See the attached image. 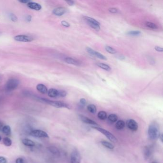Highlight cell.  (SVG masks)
<instances>
[{
    "label": "cell",
    "instance_id": "cell-28",
    "mask_svg": "<svg viewBox=\"0 0 163 163\" xmlns=\"http://www.w3.org/2000/svg\"><path fill=\"white\" fill-rule=\"evenodd\" d=\"M145 25L148 28L153 29H156L157 28V26L156 24H154V23H151V22H147L146 24H145Z\"/></svg>",
    "mask_w": 163,
    "mask_h": 163
},
{
    "label": "cell",
    "instance_id": "cell-45",
    "mask_svg": "<svg viewBox=\"0 0 163 163\" xmlns=\"http://www.w3.org/2000/svg\"><path fill=\"white\" fill-rule=\"evenodd\" d=\"M1 136H0V142H1Z\"/></svg>",
    "mask_w": 163,
    "mask_h": 163
},
{
    "label": "cell",
    "instance_id": "cell-24",
    "mask_svg": "<svg viewBox=\"0 0 163 163\" xmlns=\"http://www.w3.org/2000/svg\"><path fill=\"white\" fill-rule=\"evenodd\" d=\"M98 117L101 120H105L107 118V113L104 111H100L98 113Z\"/></svg>",
    "mask_w": 163,
    "mask_h": 163
},
{
    "label": "cell",
    "instance_id": "cell-37",
    "mask_svg": "<svg viewBox=\"0 0 163 163\" xmlns=\"http://www.w3.org/2000/svg\"><path fill=\"white\" fill-rule=\"evenodd\" d=\"M16 163H24V160L21 157H19L16 160Z\"/></svg>",
    "mask_w": 163,
    "mask_h": 163
},
{
    "label": "cell",
    "instance_id": "cell-7",
    "mask_svg": "<svg viewBox=\"0 0 163 163\" xmlns=\"http://www.w3.org/2000/svg\"><path fill=\"white\" fill-rule=\"evenodd\" d=\"M126 124L130 130L133 132H136L138 130V124L133 119H130L127 121Z\"/></svg>",
    "mask_w": 163,
    "mask_h": 163
},
{
    "label": "cell",
    "instance_id": "cell-32",
    "mask_svg": "<svg viewBox=\"0 0 163 163\" xmlns=\"http://www.w3.org/2000/svg\"><path fill=\"white\" fill-rule=\"evenodd\" d=\"M80 102L81 106H84L85 105H86V100L84 98H81V99L80 100Z\"/></svg>",
    "mask_w": 163,
    "mask_h": 163
},
{
    "label": "cell",
    "instance_id": "cell-26",
    "mask_svg": "<svg viewBox=\"0 0 163 163\" xmlns=\"http://www.w3.org/2000/svg\"><path fill=\"white\" fill-rule=\"evenodd\" d=\"M118 116L115 114H111L109 116L108 120L112 123H115L118 120Z\"/></svg>",
    "mask_w": 163,
    "mask_h": 163
},
{
    "label": "cell",
    "instance_id": "cell-33",
    "mask_svg": "<svg viewBox=\"0 0 163 163\" xmlns=\"http://www.w3.org/2000/svg\"><path fill=\"white\" fill-rule=\"evenodd\" d=\"M0 163H7V160L4 157L0 156Z\"/></svg>",
    "mask_w": 163,
    "mask_h": 163
},
{
    "label": "cell",
    "instance_id": "cell-15",
    "mask_svg": "<svg viewBox=\"0 0 163 163\" xmlns=\"http://www.w3.org/2000/svg\"><path fill=\"white\" fill-rule=\"evenodd\" d=\"M22 142L24 145H25L26 147H35L36 145L35 142L29 139H28V138H25V139L22 140Z\"/></svg>",
    "mask_w": 163,
    "mask_h": 163
},
{
    "label": "cell",
    "instance_id": "cell-16",
    "mask_svg": "<svg viewBox=\"0 0 163 163\" xmlns=\"http://www.w3.org/2000/svg\"><path fill=\"white\" fill-rule=\"evenodd\" d=\"M65 61L66 63L69 64L74 65H79L80 64V63L79 61L75 60L74 58H71V57L65 58Z\"/></svg>",
    "mask_w": 163,
    "mask_h": 163
},
{
    "label": "cell",
    "instance_id": "cell-2",
    "mask_svg": "<svg viewBox=\"0 0 163 163\" xmlns=\"http://www.w3.org/2000/svg\"><path fill=\"white\" fill-rule=\"evenodd\" d=\"M41 100L45 103H47L49 105H51V106L55 107L57 108H65L68 109H70L69 105L65 103L62 102V101H52V100H49L45 99H41Z\"/></svg>",
    "mask_w": 163,
    "mask_h": 163
},
{
    "label": "cell",
    "instance_id": "cell-43",
    "mask_svg": "<svg viewBox=\"0 0 163 163\" xmlns=\"http://www.w3.org/2000/svg\"><path fill=\"white\" fill-rule=\"evenodd\" d=\"M1 80H2V77H1V76L0 75V83L1 82Z\"/></svg>",
    "mask_w": 163,
    "mask_h": 163
},
{
    "label": "cell",
    "instance_id": "cell-41",
    "mask_svg": "<svg viewBox=\"0 0 163 163\" xmlns=\"http://www.w3.org/2000/svg\"><path fill=\"white\" fill-rule=\"evenodd\" d=\"M159 138L161 140V142H163V135H160Z\"/></svg>",
    "mask_w": 163,
    "mask_h": 163
},
{
    "label": "cell",
    "instance_id": "cell-9",
    "mask_svg": "<svg viewBox=\"0 0 163 163\" xmlns=\"http://www.w3.org/2000/svg\"><path fill=\"white\" fill-rule=\"evenodd\" d=\"M15 40L19 42H30L33 41V39L32 37L28 36H25V35H19L16 36L14 37Z\"/></svg>",
    "mask_w": 163,
    "mask_h": 163
},
{
    "label": "cell",
    "instance_id": "cell-46",
    "mask_svg": "<svg viewBox=\"0 0 163 163\" xmlns=\"http://www.w3.org/2000/svg\"><path fill=\"white\" fill-rule=\"evenodd\" d=\"M1 33L0 32V36H1Z\"/></svg>",
    "mask_w": 163,
    "mask_h": 163
},
{
    "label": "cell",
    "instance_id": "cell-6",
    "mask_svg": "<svg viewBox=\"0 0 163 163\" xmlns=\"http://www.w3.org/2000/svg\"><path fill=\"white\" fill-rule=\"evenodd\" d=\"M30 135L33 137L37 138H48L49 135L45 131L41 130H35L32 131Z\"/></svg>",
    "mask_w": 163,
    "mask_h": 163
},
{
    "label": "cell",
    "instance_id": "cell-10",
    "mask_svg": "<svg viewBox=\"0 0 163 163\" xmlns=\"http://www.w3.org/2000/svg\"><path fill=\"white\" fill-rule=\"evenodd\" d=\"M66 12H67V9L65 8L60 7L55 9L53 11V13L56 16H63V14H64Z\"/></svg>",
    "mask_w": 163,
    "mask_h": 163
},
{
    "label": "cell",
    "instance_id": "cell-11",
    "mask_svg": "<svg viewBox=\"0 0 163 163\" xmlns=\"http://www.w3.org/2000/svg\"><path fill=\"white\" fill-rule=\"evenodd\" d=\"M79 116H80V119L85 124H91V125H98V124H97L95 121H94L92 119L88 118L87 117L84 116L82 115H80Z\"/></svg>",
    "mask_w": 163,
    "mask_h": 163
},
{
    "label": "cell",
    "instance_id": "cell-1",
    "mask_svg": "<svg viewBox=\"0 0 163 163\" xmlns=\"http://www.w3.org/2000/svg\"><path fill=\"white\" fill-rule=\"evenodd\" d=\"M148 133L149 138L153 140L159 138L160 135L159 127L156 123H152L149 125Z\"/></svg>",
    "mask_w": 163,
    "mask_h": 163
},
{
    "label": "cell",
    "instance_id": "cell-39",
    "mask_svg": "<svg viewBox=\"0 0 163 163\" xmlns=\"http://www.w3.org/2000/svg\"><path fill=\"white\" fill-rule=\"evenodd\" d=\"M20 2H22V3H24V4H28L29 2H31V1H28V0H22V1H20Z\"/></svg>",
    "mask_w": 163,
    "mask_h": 163
},
{
    "label": "cell",
    "instance_id": "cell-36",
    "mask_svg": "<svg viewBox=\"0 0 163 163\" xmlns=\"http://www.w3.org/2000/svg\"><path fill=\"white\" fill-rule=\"evenodd\" d=\"M155 50L157 51L158 52H162L163 51V48H161V47H159L158 46H156L155 47Z\"/></svg>",
    "mask_w": 163,
    "mask_h": 163
},
{
    "label": "cell",
    "instance_id": "cell-27",
    "mask_svg": "<svg viewBox=\"0 0 163 163\" xmlns=\"http://www.w3.org/2000/svg\"><path fill=\"white\" fill-rule=\"evenodd\" d=\"M105 49H106V51H107L110 54H116L117 53L116 50H115L113 48H112V47H109V46H106L105 47Z\"/></svg>",
    "mask_w": 163,
    "mask_h": 163
},
{
    "label": "cell",
    "instance_id": "cell-14",
    "mask_svg": "<svg viewBox=\"0 0 163 163\" xmlns=\"http://www.w3.org/2000/svg\"><path fill=\"white\" fill-rule=\"evenodd\" d=\"M36 89L38 92L42 94H47L48 93V89L47 87L43 84H39L36 86Z\"/></svg>",
    "mask_w": 163,
    "mask_h": 163
},
{
    "label": "cell",
    "instance_id": "cell-18",
    "mask_svg": "<svg viewBox=\"0 0 163 163\" xmlns=\"http://www.w3.org/2000/svg\"><path fill=\"white\" fill-rule=\"evenodd\" d=\"M2 132L7 136H10L11 134V129L10 126L9 125H5L2 127Z\"/></svg>",
    "mask_w": 163,
    "mask_h": 163
},
{
    "label": "cell",
    "instance_id": "cell-3",
    "mask_svg": "<svg viewBox=\"0 0 163 163\" xmlns=\"http://www.w3.org/2000/svg\"><path fill=\"white\" fill-rule=\"evenodd\" d=\"M19 81L16 79H11L9 80L5 85V90L7 92H11L18 87L19 86Z\"/></svg>",
    "mask_w": 163,
    "mask_h": 163
},
{
    "label": "cell",
    "instance_id": "cell-21",
    "mask_svg": "<svg viewBox=\"0 0 163 163\" xmlns=\"http://www.w3.org/2000/svg\"><path fill=\"white\" fill-rule=\"evenodd\" d=\"M100 143H101V144H102L103 147L107 148L108 149H114V146H113L112 144L109 143V142H107V141H102L100 142Z\"/></svg>",
    "mask_w": 163,
    "mask_h": 163
},
{
    "label": "cell",
    "instance_id": "cell-20",
    "mask_svg": "<svg viewBox=\"0 0 163 163\" xmlns=\"http://www.w3.org/2000/svg\"><path fill=\"white\" fill-rule=\"evenodd\" d=\"M48 150L50 152V153H51L52 154L55 155H60V152L59 151V150L57 149V148L54 147H48Z\"/></svg>",
    "mask_w": 163,
    "mask_h": 163
},
{
    "label": "cell",
    "instance_id": "cell-4",
    "mask_svg": "<svg viewBox=\"0 0 163 163\" xmlns=\"http://www.w3.org/2000/svg\"><path fill=\"white\" fill-rule=\"evenodd\" d=\"M92 128L97 130L100 132H101V133H103V135H104L111 142H113V143L117 142V139L114 136V135H112L111 132H109L107 130H105V129L97 127H95V126H93V127H92Z\"/></svg>",
    "mask_w": 163,
    "mask_h": 163
},
{
    "label": "cell",
    "instance_id": "cell-35",
    "mask_svg": "<svg viewBox=\"0 0 163 163\" xmlns=\"http://www.w3.org/2000/svg\"><path fill=\"white\" fill-rule=\"evenodd\" d=\"M109 11L112 13H117L118 12V10L115 8H111L109 9Z\"/></svg>",
    "mask_w": 163,
    "mask_h": 163
},
{
    "label": "cell",
    "instance_id": "cell-17",
    "mask_svg": "<svg viewBox=\"0 0 163 163\" xmlns=\"http://www.w3.org/2000/svg\"><path fill=\"white\" fill-rule=\"evenodd\" d=\"M84 19L88 24H92L96 25H100V24L99 22L96 20L95 19H94V18H92L90 17L85 16L84 17Z\"/></svg>",
    "mask_w": 163,
    "mask_h": 163
},
{
    "label": "cell",
    "instance_id": "cell-8",
    "mask_svg": "<svg viewBox=\"0 0 163 163\" xmlns=\"http://www.w3.org/2000/svg\"><path fill=\"white\" fill-rule=\"evenodd\" d=\"M86 51L87 52L89 53L90 55L94 56L96 57L100 58V60H107V58L103 54H100V53L96 51L95 50L92 49L90 48H86Z\"/></svg>",
    "mask_w": 163,
    "mask_h": 163
},
{
    "label": "cell",
    "instance_id": "cell-38",
    "mask_svg": "<svg viewBox=\"0 0 163 163\" xmlns=\"http://www.w3.org/2000/svg\"><path fill=\"white\" fill-rule=\"evenodd\" d=\"M65 2H67V4L70 6H72L75 4V2L73 1H65Z\"/></svg>",
    "mask_w": 163,
    "mask_h": 163
},
{
    "label": "cell",
    "instance_id": "cell-34",
    "mask_svg": "<svg viewBox=\"0 0 163 163\" xmlns=\"http://www.w3.org/2000/svg\"><path fill=\"white\" fill-rule=\"evenodd\" d=\"M61 24H62V25L63 26H65V27H67V28L69 27V26H70L69 23L67 22V21H62L61 22Z\"/></svg>",
    "mask_w": 163,
    "mask_h": 163
},
{
    "label": "cell",
    "instance_id": "cell-29",
    "mask_svg": "<svg viewBox=\"0 0 163 163\" xmlns=\"http://www.w3.org/2000/svg\"><path fill=\"white\" fill-rule=\"evenodd\" d=\"M141 33V32L139 31H131L128 32L127 34L129 36H137L140 35Z\"/></svg>",
    "mask_w": 163,
    "mask_h": 163
},
{
    "label": "cell",
    "instance_id": "cell-40",
    "mask_svg": "<svg viewBox=\"0 0 163 163\" xmlns=\"http://www.w3.org/2000/svg\"><path fill=\"white\" fill-rule=\"evenodd\" d=\"M3 127H4V126H3V125H2V123H1V122H0V131L2 130V128Z\"/></svg>",
    "mask_w": 163,
    "mask_h": 163
},
{
    "label": "cell",
    "instance_id": "cell-25",
    "mask_svg": "<svg viewBox=\"0 0 163 163\" xmlns=\"http://www.w3.org/2000/svg\"><path fill=\"white\" fill-rule=\"evenodd\" d=\"M3 143L6 147H9L11 146L12 144V141L11 139L8 137H5L3 140Z\"/></svg>",
    "mask_w": 163,
    "mask_h": 163
},
{
    "label": "cell",
    "instance_id": "cell-19",
    "mask_svg": "<svg viewBox=\"0 0 163 163\" xmlns=\"http://www.w3.org/2000/svg\"><path fill=\"white\" fill-rule=\"evenodd\" d=\"M125 124L124 121L123 120H119L115 124L116 128L117 130H122L125 127Z\"/></svg>",
    "mask_w": 163,
    "mask_h": 163
},
{
    "label": "cell",
    "instance_id": "cell-22",
    "mask_svg": "<svg viewBox=\"0 0 163 163\" xmlns=\"http://www.w3.org/2000/svg\"><path fill=\"white\" fill-rule=\"evenodd\" d=\"M97 65L98 67L101 68L102 69L104 70H106V71H109L111 70V67H109V65H108L105 64L104 63H97Z\"/></svg>",
    "mask_w": 163,
    "mask_h": 163
},
{
    "label": "cell",
    "instance_id": "cell-12",
    "mask_svg": "<svg viewBox=\"0 0 163 163\" xmlns=\"http://www.w3.org/2000/svg\"><path fill=\"white\" fill-rule=\"evenodd\" d=\"M28 6L29 8L35 10L36 11H39L42 8L41 5L39 4L36 3V2H32V1L29 2L28 4Z\"/></svg>",
    "mask_w": 163,
    "mask_h": 163
},
{
    "label": "cell",
    "instance_id": "cell-31",
    "mask_svg": "<svg viewBox=\"0 0 163 163\" xmlns=\"http://www.w3.org/2000/svg\"><path fill=\"white\" fill-rule=\"evenodd\" d=\"M9 17L11 20L13 21V22H16L17 21V19H18L16 16H15L13 13H10L9 14Z\"/></svg>",
    "mask_w": 163,
    "mask_h": 163
},
{
    "label": "cell",
    "instance_id": "cell-30",
    "mask_svg": "<svg viewBox=\"0 0 163 163\" xmlns=\"http://www.w3.org/2000/svg\"><path fill=\"white\" fill-rule=\"evenodd\" d=\"M59 91V95L58 97H65L67 95V92L64 91Z\"/></svg>",
    "mask_w": 163,
    "mask_h": 163
},
{
    "label": "cell",
    "instance_id": "cell-42",
    "mask_svg": "<svg viewBox=\"0 0 163 163\" xmlns=\"http://www.w3.org/2000/svg\"><path fill=\"white\" fill-rule=\"evenodd\" d=\"M31 18H32V17H31V16H28V21H30L31 20Z\"/></svg>",
    "mask_w": 163,
    "mask_h": 163
},
{
    "label": "cell",
    "instance_id": "cell-5",
    "mask_svg": "<svg viewBox=\"0 0 163 163\" xmlns=\"http://www.w3.org/2000/svg\"><path fill=\"white\" fill-rule=\"evenodd\" d=\"M81 155L78 150H73L70 156V163H80L81 161Z\"/></svg>",
    "mask_w": 163,
    "mask_h": 163
},
{
    "label": "cell",
    "instance_id": "cell-23",
    "mask_svg": "<svg viewBox=\"0 0 163 163\" xmlns=\"http://www.w3.org/2000/svg\"><path fill=\"white\" fill-rule=\"evenodd\" d=\"M87 109L91 113L95 114L96 113L97 108L95 105L93 104H89L88 106H87Z\"/></svg>",
    "mask_w": 163,
    "mask_h": 163
},
{
    "label": "cell",
    "instance_id": "cell-44",
    "mask_svg": "<svg viewBox=\"0 0 163 163\" xmlns=\"http://www.w3.org/2000/svg\"><path fill=\"white\" fill-rule=\"evenodd\" d=\"M152 163H158L157 162H156V161H154V162H153Z\"/></svg>",
    "mask_w": 163,
    "mask_h": 163
},
{
    "label": "cell",
    "instance_id": "cell-13",
    "mask_svg": "<svg viewBox=\"0 0 163 163\" xmlns=\"http://www.w3.org/2000/svg\"><path fill=\"white\" fill-rule=\"evenodd\" d=\"M48 95L51 98H57L58 97L59 91L55 89H50L48 92Z\"/></svg>",
    "mask_w": 163,
    "mask_h": 163
}]
</instances>
